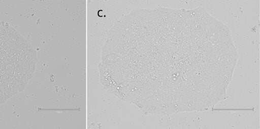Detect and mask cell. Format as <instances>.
Returning a JSON list of instances; mask_svg holds the SVG:
<instances>
[{
  "instance_id": "obj_1",
  "label": "cell",
  "mask_w": 260,
  "mask_h": 129,
  "mask_svg": "<svg viewBox=\"0 0 260 129\" xmlns=\"http://www.w3.org/2000/svg\"><path fill=\"white\" fill-rule=\"evenodd\" d=\"M37 61L32 45L9 23L0 21V104L25 89Z\"/></svg>"
}]
</instances>
